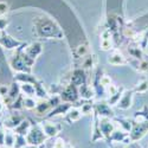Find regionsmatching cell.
Instances as JSON below:
<instances>
[{
    "mask_svg": "<svg viewBox=\"0 0 148 148\" xmlns=\"http://www.w3.org/2000/svg\"><path fill=\"white\" fill-rule=\"evenodd\" d=\"M103 76V70L97 68L96 69V72H95V76H94V79H92V88H94V91H95V95L97 97H103L106 94V88L102 85V82H101V78Z\"/></svg>",
    "mask_w": 148,
    "mask_h": 148,
    "instance_id": "14",
    "label": "cell"
},
{
    "mask_svg": "<svg viewBox=\"0 0 148 148\" xmlns=\"http://www.w3.org/2000/svg\"><path fill=\"white\" fill-rule=\"evenodd\" d=\"M26 146H27L26 136H24V135H19V134H16V141H14L13 148H25Z\"/></svg>",
    "mask_w": 148,
    "mask_h": 148,
    "instance_id": "35",
    "label": "cell"
},
{
    "mask_svg": "<svg viewBox=\"0 0 148 148\" xmlns=\"http://www.w3.org/2000/svg\"><path fill=\"white\" fill-rule=\"evenodd\" d=\"M94 110L100 117H108V119H114L115 117V113L112 109V106L106 101H100V102L95 103L94 104Z\"/></svg>",
    "mask_w": 148,
    "mask_h": 148,
    "instance_id": "13",
    "label": "cell"
},
{
    "mask_svg": "<svg viewBox=\"0 0 148 148\" xmlns=\"http://www.w3.org/2000/svg\"><path fill=\"white\" fill-rule=\"evenodd\" d=\"M10 24V19L7 16H0V32L6 30V27Z\"/></svg>",
    "mask_w": 148,
    "mask_h": 148,
    "instance_id": "36",
    "label": "cell"
},
{
    "mask_svg": "<svg viewBox=\"0 0 148 148\" xmlns=\"http://www.w3.org/2000/svg\"><path fill=\"white\" fill-rule=\"evenodd\" d=\"M66 148H75V147H72L71 145H68V147H66Z\"/></svg>",
    "mask_w": 148,
    "mask_h": 148,
    "instance_id": "47",
    "label": "cell"
},
{
    "mask_svg": "<svg viewBox=\"0 0 148 148\" xmlns=\"http://www.w3.org/2000/svg\"><path fill=\"white\" fill-rule=\"evenodd\" d=\"M138 42H139V44H140V46H141L142 49H146V46H147V44H148V30H146V31L143 32L142 38H140V40H138Z\"/></svg>",
    "mask_w": 148,
    "mask_h": 148,
    "instance_id": "39",
    "label": "cell"
},
{
    "mask_svg": "<svg viewBox=\"0 0 148 148\" xmlns=\"http://www.w3.org/2000/svg\"><path fill=\"white\" fill-rule=\"evenodd\" d=\"M23 100H24V95L20 94V95L18 96L17 100L8 107V109H10V110H13V112H20V110H23V109H24Z\"/></svg>",
    "mask_w": 148,
    "mask_h": 148,
    "instance_id": "34",
    "label": "cell"
},
{
    "mask_svg": "<svg viewBox=\"0 0 148 148\" xmlns=\"http://www.w3.org/2000/svg\"><path fill=\"white\" fill-rule=\"evenodd\" d=\"M10 11V5L6 1H0V16H6Z\"/></svg>",
    "mask_w": 148,
    "mask_h": 148,
    "instance_id": "38",
    "label": "cell"
},
{
    "mask_svg": "<svg viewBox=\"0 0 148 148\" xmlns=\"http://www.w3.org/2000/svg\"><path fill=\"white\" fill-rule=\"evenodd\" d=\"M110 148H125L121 145H110Z\"/></svg>",
    "mask_w": 148,
    "mask_h": 148,
    "instance_id": "45",
    "label": "cell"
},
{
    "mask_svg": "<svg viewBox=\"0 0 148 148\" xmlns=\"http://www.w3.org/2000/svg\"><path fill=\"white\" fill-rule=\"evenodd\" d=\"M83 116V113H82V110L79 109V107H76V106H72L70 109H69V112L65 114L64 116V121L66 123H69V125H72L73 122H77L82 119Z\"/></svg>",
    "mask_w": 148,
    "mask_h": 148,
    "instance_id": "22",
    "label": "cell"
},
{
    "mask_svg": "<svg viewBox=\"0 0 148 148\" xmlns=\"http://www.w3.org/2000/svg\"><path fill=\"white\" fill-rule=\"evenodd\" d=\"M133 90H134V92L135 94H145V92H147L148 91V79L147 78H142L135 87L133 88Z\"/></svg>",
    "mask_w": 148,
    "mask_h": 148,
    "instance_id": "31",
    "label": "cell"
},
{
    "mask_svg": "<svg viewBox=\"0 0 148 148\" xmlns=\"http://www.w3.org/2000/svg\"><path fill=\"white\" fill-rule=\"evenodd\" d=\"M25 119V116L24 115H21L19 112H16V113H13V114H11V115H8L5 120H4V122L1 123V125L6 128V129H11V130H13L19 123Z\"/></svg>",
    "mask_w": 148,
    "mask_h": 148,
    "instance_id": "17",
    "label": "cell"
},
{
    "mask_svg": "<svg viewBox=\"0 0 148 148\" xmlns=\"http://www.w3.org/2000/svg\"><path fill=\"white\" fill-rule=\"evenodd\" d=\"M37 101L36 97H27V96H24V100H23V103H24V109L26 110H34L36 106H37Z\"/></svg>",
    "mask_w": 148,
    "mask_h": 148,
    "instance_id": "33",
    "label": "cell"
},
{
    "mask_svg": "<svg viewBox=\"0 0 148 148\" xmlns=\"http://www.w3.org/2000/svg\"><path fill=\"white\" fill-rule=\"evenodd\" d=\"M114 123L117 125L120 128H122L123 130L126 132H130L132 130V126H133V120H129V119H123V117H114L113 119Z\"/></svg>",
    "mask_w": 148,
    "mask_h": 148,
    "instance_id": "27",
    "label": "cell"
},
{
    "mask_svg": "<svg viewBox=\"0 0 148 148\" xmlns=\"http://www.w3.org/2000/svg\"><path fill=\"white\" fill-rule=\"evenodd\" d=\"M135 121H148V104H143L141 110L134 113Z\"/></svg>",
    "mask_w": 148,
    "mask_h": 148,
    "instance_id": "30",
    "label": "cell"
},
{
    "mask_svg": "<svg viewBox=\"0 0 148 148\" xmlns=\"http://www.w3.org/2000/svg\"><path fill=\"white\" fill-rule=\"evenodd\" d=\"M113 142H119V143H125L128 145L132 142L129 138V133L123 130L122 128H115L110 135V145H113Z\"/></svg>",
    "mask_w": 148,
    "mask_h": 148,
    "instance_id": "15",
    "label": "cell"
},
{
    "mask_svg": "<svg viewBox=\"0 0 148 148\" xmlns=\"http://www.w3.org/2000/svg\"><path fill=\"white\" fill-rule=\"evenodd\" d=\"M20 92L27 97H36V88L31 83H20Z\"/></svg>",
    "mask_w": 148,
    "mask_h": 148,
    "instance_id": "28",
    "label": "cell"
},
{
    "mask_svg": "<svg viewBox=\"0 0 148 148\" xmlns=\"http://www.w3.org/2000/svg\"><path fill=\"white\" fill-rule=\"evenodd\" d=\"M26 43H23L18 49L14 50V53L12 55L10 59V66L16 72H31L32 68L26 63L25 58L23 56V50L25 47Z\"/></svg>",
    "mask_w": 148,
    "mask_h": 148,
    "instance_id": "2",
    "label": "cell"
},
{
    "mask_svg": "<svg viewBox=\"0 0 148 148\" xmlns=\"http://www.w3.org/2000/svg\"><path fill=\"white\" fill-rule=\"evenodd\" d=\"M101 82H102V85H103V87L107 88V87H109V85L112 84V78H110L109 76H107V75H103L102 78H101Z\"/></svg>",
    "mask_w": 148,
    "mask_h": 148,
    "instance_id": "42",
    "label": "cell"
},
{
    "mask_svg": "<svg viewBox=\"0 0 148 148\" xmlns=\"http://www.w3.org/2000/svg\"><path fill=\"white\" fill-rule=\"evenodd\" d=\"M100 140H104V136L101 132L100 128V116L96 114V112L94 110V130H92V136H91V142H97Z\"/></svg>",
    "mask_w": 148,
    "mask_h": 148,
    "instance_id": "24",
    "label": "cell"
},
{
    "mask_svg": "<svg viewBox=\"0 0 148 148\" xmlns=\"http://www.w3.org/2000/svg\"><path fill=\"white\" fill-rule=\"evenodd\" d=\"M148 133V121H135L133 120L132 130L129 132V138L132 141H139Z\"/></svg>",
    "mask_w": 148,
    "mask_h": 148,
    "instance_id": "7",
    "label": "cell"
},
{
    "mask_svg": "<svg viewBox=\"0 0 148 148\" xmlns=\"http://www.w3.org/2000/svg\"><path fill=\"white\" fill-rule=\"evenodd\" d=\"M33 33L38 39H56L60 40L64 38V32L58 23L50 16L38 14L32 19Z\"/></svg>",
    "mask_w": 148,
    "mask_h": 148,
    "instance_id": "1",
    "label": "cell"
},
{
    "mask_svg": "<svg viewBox=\"0 0 148 148\" xmlns=\"http://www.w3.org/2000/svg\"><path fill=\"white\" fill-rule=\"evenodd\" d=\"M43 51V45L40 42H32V43H26L25 47L23 50V56L25 58L26 63L32 68L36 59Z\"/></svg>",
    "mask_w": 148,
    "mask_h": 148,
    "instance_id": "5",
    "label": "cell"
},
{
    "mask_svg": "<svg viewBox=\"0 0 148 148\" xmlns=\"http://www.w3.org/2000/svg\"><path fill=\"white\" fill-rule=\"evenodd\" d=\"M95 64H96V56L91 52L87 57H84L82 60H79L75 68H82L87 71V70H91L95 66Z\"/></svg>",
    "mask_w": 148,
    "mask_h": 148,
    "instance_id": "25",
    "label": "cell"
},
{
    "mask_svg": "<svg viewBox=\"0 0 148 148\" xmlns=\"http://www.w3.org/2000/svg\"><path fill=\"white\" fill-rule=\"evenodd\" d=\"M1 148H8V147H5V146H4V147H1Z\"/></svg>",
    "mask_w": 148,
    "mask_h": 148,
    "instance_id": "48",
    "label": "cell"
},
{
    "mask_svg": "<svg viewBox=\"0 0 148 148\" xmlns=\"http://www.w3.org/2000/svg\"><path fill=\"white\" fill-rule=\"evenodd\" d=\"M8 90H10V85H6V84H0V97L4 98V97L8 94Z\"/></svg>",
    "mask_w": 148,
    "mask_h": 148,
    "instance_id": "41",
    "label": "cell"
},
{
    "mask_svg": "<svg viewBox=\"0 0 148 148\" xmlns=\"http://www.w3.org/2000/svg\"><path fill=\"white\" fill-rule=\"evenodd\" d=\"M125 87H119V89L114 92V94H112V95H109L108 96V103L110 104V106H116L117 103H119V101H120V98L122 97V95H123V92H125Z\"/></svg>",
    "mask_w": 148,
    "mask_h": 148,
    "instance_id": "29",
    "label": "cell"
},
{
    "mask_svg": "<svg viewBox=\"0 0 148 148\" xmlns=\"http://www.w3.org/2000/svg\"><path fill=\"white\" fill-rule=\"evenodd\" d=\"M78 94H79V98L84 101H91L94 96H95V91L94 88L90 87L88 83H84L78 87Z\"/></svg>",
    "mask_w": 148,
    "mask_h": 148,
    "instance_id": "23",
    "label": "cell"
},
{
    "mask_svg": "<svg viewBox=\"0 0 148 148\" xmlns=\"http://www.w3.org/2000/svg\"><path fill=\"white\" fill-rule=\"evenodd\" d=\"M49 138L46 136V134L44 133L42 125L37 122H32V126L30 128V132L26 135V141L27 145H32V146H38L40 147L42 145H45L46 140Z\"/></svg>",
    "mask_w": 148,
    "mask_h": 148,
    "instance_id": "4",
    "label": "cell"
},
{
    "mask_svg": "<svg viewBox=\"0 0 148 148\" xmlns=\"http://www.w3.org/2000/svg\"><path fill=\"white\" fill-rule=\"evenodd\" d=\"M108 63L114 65V66H119V65H127V64H129V60H128V58L123 53H121L117 50H114L112 53L109 55V57H108Z\"/></svg>",
    "mask_w": 148,
    "mask_h": 148,
    "instance_id": "21",
    "label": "cell"
},
{
    "mask_svg": "<svg viewBox=\"0 0 148 148\" xmlns=\"http://www.w3.org/2000/svg\"><path fill=\"white\" fill-rule=\"evenodd\" d=\"M5 133H6V128L0 125V148L5 146Z\"/></svg>",
    "mask_w": 148,
    "mask_h": 148,
    "instance_id": "40",
    "label": "cell"
},
{
    "mask_svg": "<svg viewBox=\"0 0 148 148\" xmlns=\"http://www.w3.org/2000/svg\"><path fill=\"white\" fill-rule=\"evenodd\" d=\"M69 83L79 87V85L88 83V77H87V71L82 68H75L69 76Z\"/></svg>",
    "mask_w": 148,
    "mask_h": 148,
    "instance_id": "12",
    "label": "cell"
},
{
    "mask_svg": "<svg viewBox=\"0 0 148 148\" xmlns=\"http://www.w3.org/2000/svg\"><path fill=\"white\" fill-rule=\"evenodd\" d=\"M62 102L59 95H51L49 98H44V100H39L37 102V106L34 108V113L37 116H40L44 119V116L50 113L51 110L58 106Z\"/></svg>",
    "mask_w": 148,
    "mask_h": 148,
    "instance_id": "3",
    "label": "cell"
},
{
    "mask_svg": "<svg viewBox=\"0 0 148 148\" xmlns=\"http://www.w3.org/2000/svg\"><path fill=\"white\" fill-rule=\"evenodd\" d=\"M127 52L129 53V56L132 57V59H142L145 58V53H143V49L140 46L138 40H132L128 44L127 47Z\"/></svg>",
    "mask_w": 148,
    "mask_h": 148,
    "instance_id": "19",
    "label": "cell"
},
{
    "mask_svg": "<svg viewBox=\"0 0 148 148\" xmlns=\"http://www.w3.org/2000/svg\"><path fill=\"white\" fill-rule=\"evenodd\" d=\"M134 90L129 89V90H125L122 97L120 98L119 103L116 104V107L121 110H128L129 108H132L133 106V97H134Z\"/></svg>",
    "mask_w": 148,
    "mask_h": 148,
    "instance_id": "18",
    "label": "cell"
},
{
    "mask_svg": "<svg viewBox=\"0 0 148 148\" xmlns=\"http://www.w3.org/2000/svg\"><path fill=\"white\" fill-rule=\"evenodd\" d=\"M127 148H142L138 141H132L130 143H128V147Z\"/></svg>",
    "mask_w": 148,
    "mask_h": 148,
    "instance_id": "43",
    "label": "cell"
},
{
    "mask_svg": "<svg viewBox=\"0 0 148 148\" xmlns=\"http://www.w3.org/2000/svg\"><path fill=\"white\" fill-rule=\"evenodd\" d=\"M68 147V145H66V142L64 141V139L63 138H56V140H55V142H53V145H52V148H66Z\"/></svg>",
    "mask_w": 148,
    "mask_h": 148,
    "instance_id": "37",
    "label": "cell"
},
{
    "mask_svg": "<svg viewBox=\"0 0 148 148\" xmlns=\"http://www.w3.org/2000/svg\"><path fill=\"white\" fill-rule=\"evenodd\" d=\"M24 42H20L16 38H13L12 36H10L8 33H6L5 31L0 32V45H1L6 50H16L18 49Z\"/></svg>",
    "mask_w": 148,
    "mask_h": 148,
    "instance_id": "11",
    "label": "cell"
},
{
    "mask_svg": "<svg viewBox=\"0 0 148 148\" xmlns=\"http://www.w3.org/2000/svg\"><path fill=\"white\" fill-rule=\"evenodd\" d=\"M59 96L62 102H68V103H72L73 106H78L79 94H78V87H76V85H73L71 83L65 84L63 89H62Z\"/></svg>",
    "mask_w": 148,
    "mask_h": 148,
    "instance_id": "6",
    "label": "cell"
},
{
    "mask_svg": "<svg viewBox=\"0 0 148 148\" xmlns=\"http://www.w3.org/2000/svg\"><path fill=\"white\" fill-rule=\"evenodd\" d=\"M25 148H40V147H38V146H32V145H27Z\"/></svg>",
    "mask_w": 148,
    "mask_h": 148,
    "instance_id": "46",
    "label": "cell"
},
{
    "mask_svg": "<svg viewBox=\"0 0 148 148\" xmlns=\"http://www.w3.org/2000/svg\"><path fill=\"white\" fill-rule=\"evenodd\" d=\"M73 104L72 103H68V102H60L58 106H56L50 113H47L45 116H44V120H51L56 116H59V115H65L68 112H69V109L72 107Z\"/></svg>",
    "mask_w": 148,
    "mask_h": 148,
    "instance_id": "16",
    "label": "cell"
},
{
    "mask_svg": "<svg viewBox=\"0 0 148 148\" xmlns=\"http://www.w3.org/2000/svg\"><path fill=\"white\" fill-rule=\"evenodd\" d=\"M40 125H42V128L49 139L57 138L59 135V133L62 132V129H63V126H62L60 123H53V122H50L49 120L42 121Z\"/></svg>",
    "mask_w": 148,
    "mask_h": 148,
    "instance_id": "8",
    "label": "cell"
},
{
    "mask_svg": "<svg viewBox=\"0 0 148 148\" xmlns=\"http://www.w3.org/2000/svg\"><path fill=\"white\" fill-rule=\"evenodd\" d=\"M31 126H32V122L25 117V119H24V120L19 123V125L13 129V132H14V134H19V135H24V136H26L27 133L30 132Z\"/></svg>",
    "mask_w": 148,
    "mask_h": 148,
    "instance_id": "26",
    "label": "cell"
},
{
    "mask_svg": "<svg viewBox=\"0 0 148 148\" xmlns=\"http://www.w3.org/2000/svg\"><path fill=\"white\" fill-rule=\"evenodd\" d=\"M0 98H1V97H0ZM4 108H5V104H4L3 100H0V115L3 114V112H4Z\"/></svg>",
    "mask_w": 148,
    "mask_h": 148,
    "instance_id": "44",
    "label": "cell"
},
{
    "mask_svg": "<svg viewBox=\"0 0 148 148\" xmlns=\"http://www.w3.org/2000/svg\"><path fill=\"white\" fill-rule=\"evenodd\" d=\"M100 128L104 136V140L108 145H110V135H112L113 130L116 128V125L114 123L113 119L108 117H100Z\"/></svg>",
    "mask_w": 148,
    "mask_h": 148,
    "instance_id": "9",
    "label": "cell"
},
{
    "mask_svg": "<svg viewBox=\"0 0 148 148\" xmlns=\"http://www.w3.org/2000/svg\"><path fill=\"white\" fill-rule=\"evenodd\" d=\"M100 46H101V49L103 51H110V50H113L114 46H115L113 36H112V33H110V31L107 30V29H104L102 34H101Z\"/></svg>",
    "mask_w": 148,
    "mask_h": 148,
    "instance_id": "20",
    "label": "cell"
},
{
    "mask_svg": "<svg viewBox=\"0 0 148 148\" xmlns=\"http://www.w3.org/2000/svg\"><path fill=\"white\" fill-rule=\"evenodd\" d=\"M20 94H21V92H20V83L13 79V82H12V83L10 84V90H8V94L3 98V102H4L5 107H7V108H8L12 103H13V102L17 100L18 96H19Z\"/></svg>",
    "mask_w": 148,
    "mask_h": 148,
    "instance_id": "10",
    "label": "cell"
},
{
    "mask_svg": "<svg viewBox=\"0 0 148 148\" xmlns=\"http://www.w3.org/2000/svg\"><path fill=\"white\" fill-rule=\"evenodd\" d=\"M14 141H16V134H14V132L11 130V129H6V133H5V147L13 148Z\"/></svg>",
    "mask_w": 148,
    "mask_h": 148,
    "instance_id": "32",
    "label": "cell"
}]
</instances>
